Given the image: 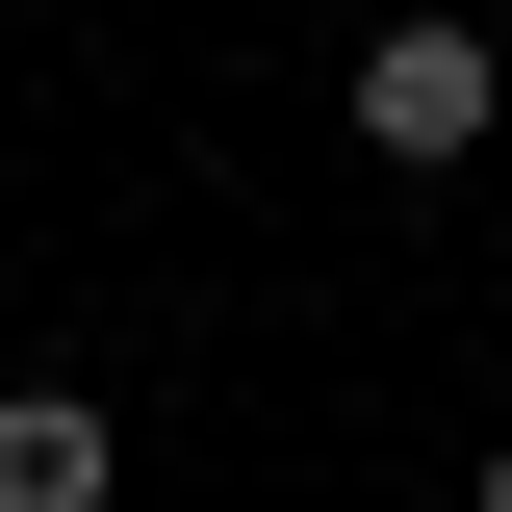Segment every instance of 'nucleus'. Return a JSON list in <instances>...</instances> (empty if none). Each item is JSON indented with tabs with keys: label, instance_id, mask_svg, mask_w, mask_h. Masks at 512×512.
<instances>
[{
	"label": "nucleus",
	"instance_id": "nucleus-1",
	"mask_svg": "<svg viewBox=\"0 0 512 512\" xmlns=\"http://www.w3.org/2000/svg\"><path fill=\"white\" fill-rule=\"evenodd\" d=\"M333 128H359L384 180H461V154L512 128V52H487V0H410V26H359V52H333Z\"/></svg>",
	"mask_w": 512,
	"mask_h": 512
},
{
	"label": "nucleus",
	"instance_id": "nucleus-2",
	"mask_svg": "<svg viewBox=\"0 0 512 512\" xmlns=\"http://www.w3.org/2000/svg\"><path fill=\"white\" fill-rule=\"evenodd\" d=\"M0 512H128V410L103 384H0Z\"/></svg>",
	"mask_w": 512,
	"mask_h": 512
},
{
	"label": "nucleus",
	"instance_id": "nucleus-3",
	"mask_svg": "<svg viewBox=\"0 0 512 512\" xmlns=\"http://www.w3.org/2000/svg\"><path fill=\"white\" fill-rule=\"evenodd\" d=\"M461 512H512V436H487V461H461Z\"/></svg>",
	"mask_w": 512,
	"mask_h": 512
},
{
	"label": "nucleus",
	"instance_id": "nucleus-4",
	"mask_svg": "<svg viewBox=\"0 0 512 512\" xmlns=\"http://www.w3.org/2000/svg\"><path fill=\"white\" fill-rule=\"evenodd\" d=\"M487 52H512V0H487Z\"/></svg>",
	"mask_w": 512,
	"mask_h": 512
}]
</instances>
